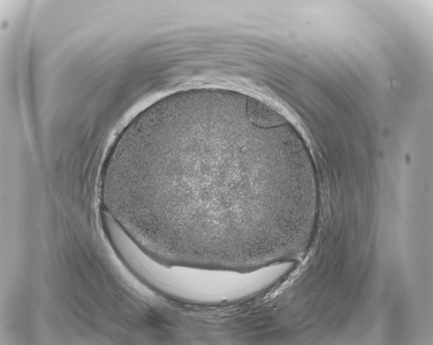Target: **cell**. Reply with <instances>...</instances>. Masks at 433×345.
Masks as SVG:
<instances>
[{
    "label": "cell",
    "instance_id": "1",
    "mask_svg": "<svg viewBox=\"0 0 433 345\" xmlns=\"http://www.w3.org/2000/svg\"><path fill=\"white\" fill-rule=\"evenodd\" d=\"M101 178L110 215L153 259L238 271L286 255L308 183L282 117L255 97L216 88L177 92L139 113Z\"/></svg>",
    "mask_w": 433,
    "mask_h": 345
},
{
    "label": "cell",
    "instance_id": "2",
    "mask_svg": "<svg viewBox=\"0 0 433 345\" xmlns=\"http://www.w3.org/2000/svg\"><path fill=\"white\" fill-rule=\"evenodd\" d=\"M121 259L149 286L180 302L207 305L223 304L233 290V277L227 270L164 264L136 244L127 248Z\"/></svg>",
    "mask_w": 433,
    "mask_h": 345
}]
</instances>
